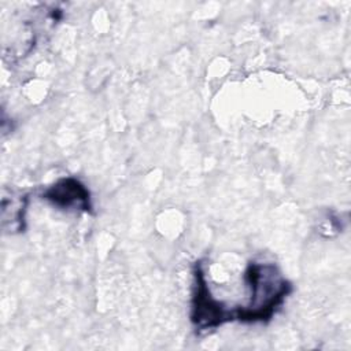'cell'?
<instances>
[{
	"mask_svg": "<svg viewBox=\"0 0 351 351\" xmlns=\"http://www.w3.org/2000/svg\"><path fill=\"white\" fill-rule=\"evenodd\" d=\"M244 278L250 302L236 315L241 321H263L271 317L289 292V284L273 263H250Z\"/></svg>",
	"mask_w": 351,
	"mask_h": 351,
	"instance_id": "6da1fadb",
	"label": "cell"
},
{
	"mask_svg": "<svg viewBox=\"0 0 351 351\" xmlns=\"http://www.w3.org/2000/svg\"><path fill=\"white\" fill-rule=\"evenodd\" d=\"M43 197L64 210L88 211L90 208L89 192L75 178H63L58 181L43 193Z\"/></svg>",
	"mask_w": 351,
	"mask_h": 351,
	"instance_id": "7a4b0ae2",
	"label": "cell"
}]
</instances>
